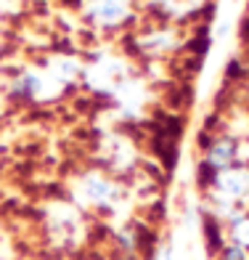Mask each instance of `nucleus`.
<instances>
[{
  "label": "nucleus",
  "mask_w": 249,
  "mask_h": 260,
  "mask_svg": "<svg viewBox=\"0 0 249 260\" xmlns=\"http://www.w3.org/2000/svg\"><path fill=\"white\" fill-rule=\"evenodd\" d=\"M93 19H98L101 24H117L125 16V0H98L90 11Z\"/></svg>",
  "instance_id": "obj_2"
},
{
  "label": "nucleus",
  "mask_w": 249,
  "mask_h": 260,
  "mask_svg": "<svg viewBox=\"0 0 249 260\" xmlns=\"http://www.w3.org/2000/svg\"><path fill=\"white\" fill-rule=\"evenodd\" d=\"M236 236H239V239H241L244 244H249V220H246V223H241V226L236 229Z\"/></svg>",
  "instance_id": "obj_6"
},
{
  "label": "nucleus",
  "mask_w": 249,
  "mask_h": 260,
  "mask_svg": "<svg viewBox=\"0 0 249 260\" xmlns=\"http://www.w3.org/2000/svg\"><path fill=\"white\" fill-rule=\"evenodd\" d=\"M85 191H88L93 199H98V202H101V199H106V197L112 194V188H109V183H103V181H90V183L85 186Z\"/></svg>",
  "instance_id": "obj_4"
},
{
  "label": "nucleus",
  "mask_w": 249,
  "mask_h": 260,
  "mask_svg": "<svg viewBox=\"0 0 249 260\" xmlns=\"http://www.w3.org/2000/svg\"><path fill=\"white\" fill-rule=\"evenodd\" d=\"M231 157H233V146L231 144H218L215 149L209 151V162L215 165V168H225V165L231 162Z\"/></svg>",
  "instance_id": "obj_3"
},
{
  "label": "nucleus",
  "mask_w": 249,
  "mask_h": 260,
  "mask_svg": "<svg viewBox=\"0 0 249 260\" xmlns=\"http://www.w3.org/2000/svg\"><path fill=\"white\" fill-rule=\"evenodd\" d=\"M218 188L225 197H241L249 191V173L241 168H228L218 175Z\"/></svg>",
  "instance_id": "obj_1"
},
{
  "label": "nucleus",
  "mask_w": 249,
  "mask_h": 260,
  "mask_svg": "<svg viewBox=\"0 0 249 260\" xmlns=\"http://www.w3.org/2000/svg\"><path fill=\"white\" fill-rule=\"evenodd\" d=\"M225 260H244L241 247H228V250H225Z\"/></svg>",
  "instance_id": "obj_5"
}]
</instances>
